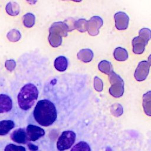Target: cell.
Here are the masks:
<instances>
[{
  "label": "cell",
  "mask_w": 151,
  "mask_h": 151,
  "mask_svg": "<svg viewBox=\"0 0 151 151\" xmlns=\"http://www.w3.org/2000/svg\"><path fill=\"white\" fill-rule=\"evenodd\" d=\"M143 106L145 113L151 116V91L146 92L143 96Z\"/></svg>",
  "instance_id": "obj_16"
},
{
  "label": "cell",
  "mask_w": 151,
  "mask_h": 151,
  "mask_svg": "<svg viewBox=\"0 0 151 151\" xmlns=\"http://www.w3.org/2000/svg\"><path fill=\"white\" fill-rule=\"evenodd\" d=\"M103 25V19L98 16L91 18L87 24V30L91 36H95L99 32V29Z\"/></svg>",
  "instance_id": "obj_6"
},
{
  "label": "cell",
  "mask_w": 151,
  "mask_h": 151,
  "mask_svg": "<svg viewBox=\"0 0 151 151\" xmlns=\"http://www.w3.org/2000/svg\"><path fill=\"white\" fill-rule=\"evenodd\" d=\"M115 26L119 30L126 29L129 24V18L128 15L123 12H118L114 15Z\"/></svg>",
  "instance_id": "obj_9"
},
{
  "label": "cell",
  "mask_w": 151,
  "mask_h": 151,
  "mask_svg": "<svg viewBox=\"0 0 151 151\" xmlns=\"http://www.w3.org/2000/svg\"><path fill=\"white\" fill-rule=\"evenodd\" d=\"M94 87L97 91H101L103 90V82L101 80L97 77H95L94 78Z\"/></svg>",
  "instance_id": "obj_26"
},
{
  "label": "cell",
  "mask_w": 151,
  "mask_h": 151,
  "mask_svg": "<svg viewBox=\"0 0 151 151\" xmlns=\"http://www.w3.org/2000/svg\"><path fill=\"white\" fill-rule=\"evenodd\" d=\"M87 21H86L85 19H79L78 20L75 21L74 28L81 32H85L87 31Z\"/></svg>",
  "instance_id": "obj_22"
},
{
  "label": "cell",
  "mask_w": 151,
  "mask_h": 151,
  "mask_svg": "<svg viewBox=\"0 0 151 151\" xmlns=\"http://www.w3.org/2000/svg\"><path fill=\"white\" fill-rule=\"evenodd\" d=\"M99 69L101 72L107 74L108 75H109L113 71V67L111 63L106 60H103L100 62V63L99 64Z\"/></svg>",
  "instance_id": "obj_19"
},
{
  "label": "cell",
  "mask_w": 151,
  "mask_h": 151,
  "mask_svg": "<svg viewBox=\"0 0 151 151\" xmlns=\"http://www.w3.org/2000/svg\"><path fill=\"white\" fill-rule=\"evenodd\" d=\"M71 151H91V148L87 142L80 141L71 148Z\"/></svg>",
  "instance_id": "obj_21"
},
{
  "label": "cell",
  "mask_w": 151,
  "mask_h": 151,
  "mask_svg": "<svg viewBox=\"0 0 151 151\" xmlns=\"http://www.w3.org/2000/svg\"><path fill=\"white\" fill-rule=\"evenodd\" d=\"M148 63H149V65H151V54L149 55V57H148V62H147Z\"/></svg>",
  "instance_id": "obj_29"
},
{
  "label": "cell",
  "mask_w": 151,
  "mask_h": 151,
  "mask_svg": "<svg viewBox=\"0 0 151 151\" xmlns=\"http://www.w3.org/2000/svg\"><path fill=\"white\" fill-rule=\"evenodd\" d=\"M24 25L27 28H31L35 24V16L32 13H27L22 17Z\"/></svg>",
  "instance_id": "obj_20"
},
{
  "label": "cell",
  "mask_w": 151,
  "mask_h": 151,
  "mask_svg": "<svg viewBox=\"0 0 151 151\" xmlns=\"http://www.w3.org/2000/svg\"><path fill=\"white\" fill-rule=\"evenodd\" d=\"M147 44V41L139 36L134 38L132 41L133 52L137 54L143 53L145 51V46Z\"/></svg>",
  "instance_id": "obj_12"
},
{
  "label": "cell",
  "mask_w": 151,
  "mask_h": 151,
  "mask_svg": "<svg viewBox=\"0 0 151 151\" xmlns=\"http://www.w3.org/2000/svg\"><path fill=\"white\" fill-rule=\"evenodd\" d=\"M33 115L35 121L42 126L52 124L57 117L55 105L47 99L38 101L34 108Z\"/></svg>",
  "instance_id": "obj_1"
},
{
  "label": "cell",
  "mask_w": 151,
  "mask_h": 151,
  "mask_svg": "<svg viewBox=\"0 0 151 151\" xmlns=\"http://www.w3.org/2000/svg\"><path fill=\"white\" fill-rule=\"evenodd\" d=\"M15 65H16L15 61L12 59L8 60L5 61V66L8 71H13L15 68Z\"/></svg>",
  "instance_id": "obj_27"
},
{
  "label": "cell",
  "mask_w": 151,
  "mask_h": 151,
  "mask_svg": "<svg viewBox=\"0 0 151 151\" xmlns=\"http://www.w3.org/2000/svg\"><path fill=\"white\" fill-rule=\"evenodd\" d=\"M76 137V133L73 131H64L58 139L57 143V149L59 151H64L70 149L74 143Z\"/></svg>",
  "instance_id": "obj_5"
},
{
  "label": "cell",
  "mask_w": 151,
  "mask_h": 151,
  "mask_svg": "<svg viewBox=\"0 0 151 151\" xmlns=\"http://www.w3.org/2000/svg\"><path fill=\"white\" fill-rule=\"evenodd\" d=\"M6 11L10 15H17L19 13V6L15 2H9L6 6Z\"/></svg>",
  "instance_id": "obj_18"
},
{
  "label": "cell",
  "mask_w": 151,
  "mask_h": 151,
  "mask_svg": "<svg viewBox=\"0 0 151 151\" xmlns=\"http://www.w3.org/2000/svg\"><path fill=\"white\" fill-rule=\"evenodd\" d=\"M12 108V101L11 98L4 94H0V113L8 112Z\"/></svg>",
  "instance_id": "obj_11"
},
{
  "label": "cell",
  "mask_w": 151,
  "mask_h": 151,
  "mask_svg": "<svg viewBox=\"0 0 151 151\" xmlns=\"http://www.w3.org/2000/svg\"><path fill=\"white\" fill-rule=\"evenodd\" d=\"M150 65L146 61L140 62L135 70L134 76L137 81H142L145 80L149 72Z\"/></svg>",
  "instance_id": "obj_7"
},
{
  "label": "cell",
  "mask_w": 151,
  "mask_h": 151,
  "mask_svg": "<svg viewBox=\"0 0 151 151\" xmlns=\"http://www.w3.org/2000/svg\"><path fill=\"white\" fill-rule=\"evenodd\" d=\"M21 35L18 30L12 29L7 34L8 39L12 42L18 41L21 38Z\"/></svg>",
  "instance_id": "obj_23"
},
{
  "label": "cell",
  "mask_w": 151,
  "mask_h": 151,
  "mask_svg": "<svg viewBox=\"0 0 151 151\" xmlns=\"http://www.w3.org/2000/svg\"><path fill=\"white\" fill-rule=\"evenodd\" d=\"M69 31L67 25L64 22H57L52 24L49 29L48 41L53 47L61 44L62 37H66Z\"/></svg>",
  "instance_id": "obj_3"
},
{
  "label": "cell",
  "mask_w": 151,
  "mask_h": 151,
  "mask_svg": "<svg viewBox=\"0 0 151 151\" xmlns=\"http://www.w3.org/2000/svg\"><path fill=\"white\" fill-rule=\"evenodd\" d=\"M5 151H26V149L24 146L11 143L6 145L5 148Z\"/></svg>",
  "instance_id": "obj_25"
},
{
  "label": "cell",
  "mask_w": 151,
  "mask_h": 151,
  "mask_svg": "<svg viewBox=\"0 0 151 151\" xmlns=\"http://www.w3.org/2000/svg\"><path fill=\"white\" fill-rule=\"evenodd\" d=\"M38 93V90L34 84L28 83L24 85L17 97L19 107L23 110L31 109L37 100Z\"/></svg>",
  "instance_id": "obj_2"
},
{
  "label": "cell",
  "mask_w": 151,
  "mask_h": 151,
  "mask_svg": "<svg viewBox=\"0 0 151 151\" xmlns=\"http://www.w3.org/2000/svg\"><path fill=\"white\" fill-rule=\"evenodd\" d=\"M28 147L29 149V150H31V151H36L38 149V146H35V145H33L32 143H29L28 144Z\"/></svg>",
  "instance_id": "obj_28"
},
{
  "label": "cell",
  "mask_w": 151,
  "mask_h": 151,
  "mask_svg": "<svg viewBox=\"0 0 151 151\" xmlns=\"http://www.w3.org/2000/svg\"><path fill=\"white\" fill-rule=\"evenodd\" d=\"M68 66V60L64 56H60L54 60V67L59 71H64Z\"/></svg>",
  "instance_id": "obj_14"
},
{
  "label": "cell",
  "mask_w": 151,
  "mask_h": 151,
  "mask_svg": "<svg viewBox=\"0 0 151 151\" xmlns=\"http://www.w3.org/2000/svg\"><path fill=\"white\" fill-rule=\"evenodd\" d=\"M15 126V123L12 120H5L0 121V136L7 134Z\"/></svg>",
  "instance_id": "obj_13"
},
{
  "label": "cell",
  "mask_w": 151,
  "mask_h": 151,
  "mask_svg": "<svg viewBox=\"0 0 151 151\" xmlns=\"http://www.w3.org/2000/svg\"><path fill=\"white\" fill-rule=\"evenodd\" d=\"M93 53L91 50L83 49L80 50L77 54V58L84 63H88L92 60Z\"/></svg>",
  "instance_id": "obj_15"
},
{
  "label": "cell",
  "mask_w": 151,
  "mask_h": 151,
  "mask_svg": "<svg viewBox=\"0 0 151 151\" xmlns=\"http://www.w3.org/2000/svg\"><path fill=\"white\" fill-rule=\"evenodd\" d=\"M139 36L148 42L151 38V30L147 28H142L139 32Z\"/></svg>",
  "instance_id": "obj_24"
},
{
  "label": "cell",
  "mask_w": 151,
  "mask_h": 151,
  "mask_svg": "<svg viewBox=\"0 0 151 151\" xmlns=\"http://www.w3.org/2000/svg\"><path fill=\"white\" fill-rule=\"evenodd\" d=\"M109 79L111 83V87L109 89L110 94L114 97L122 96L124 93V81L123 79L113 71L109 75Z\"/></svg>",
  "instance_id": "obj_4"
},
{
  "label": "cell",
  "mask_w": 151,
  "mask_h": 151,
  "mask_svg": "<svg viewBox=\"0 0 151 151\" xmlns=\"http://www.w3.org/2000/svg\"><path fill=\"white\" fill-rule=\"evenodd\" d=\"M26 132L29 141H35L45 134V130L37 126L29 124L26 129Z\"/></svg>",
  "instance_id": "obj_8"
},
{
  "label": "cell",
  "mask_w": 151,
  "mask_h": 151,
  "mask_svg": "<svg viewBox=\"0 0 151 151\" xmlns=\"http://www.w3.org/2000/svg\"><path fill=\"white\" fill-rule=\"evenodd\" d=\"M114 58L119 61H123L127 59L128 53L126 49L122 47H117L114 51Z\"/></svg>",
  "instance_id": "obj_17"
},
{
  "label": "cell",
  "mask_w": 151,
  "mask_h": 151,
  "mask_svg": "<svg viewBox=\"0 0 151 151\" xmlns=\"http://www.w3.org/2000/svg\"><path fill=\"white\" fill-rule=\"evenodd\" d=\"M11 139L14 142L21 144H26L29 141L26 130L22 128L15 130L11 134Z\"/></svg>",
  "instance_id": "obj_10"
}]
</instances>
